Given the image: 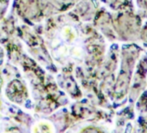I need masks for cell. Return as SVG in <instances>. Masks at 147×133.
I'll return each instance as SVG.
<instances>
[{
  "label": "cell",
  "mask_w": 147,
  "mask_h": 133,
  "mask_svg": "<svg viewBox=\"0 0 147 133\" xmlns=\"http://www.w3.org/2000/svg\"><path fill=\"white\" fill-rule=\"evenodd\" d=\"M137 5L141 10L147 12V0H137Z\"/></svg>",
  "instance_id": "obj_3"
},
{
  "label": "cell",
  "mask_w": 147,
  "mask_h": 133,
  "mask_svg": "<svg viewBox=\"0 0 147 133\" xmlns=\"http://www.w3.org/2000/svg\"><path fill=\"white\" fill-rule=\"evenodd\" d=\"M34 133H51V132H50V128L49 125L41 123L36 127Z\"/></svg>",
  "instance_id": "obj_2"
},
{
  "label": "cell",
  "mask_w": 147,
  "mask_h": 133,
  "mask_svg": "<svg viewBox=\"0 0 147 133\" xmlns=\"http://www.w3.org/2000/svg\"><path fill=\"white\" fill-rule=\"evenodd\" d=\"M104 2L111 6V7H120L124 4L128 3L129 0H104Z\"/></svg>",
  "instance_id": "obj_1"
}]
</instances>
